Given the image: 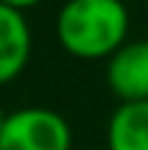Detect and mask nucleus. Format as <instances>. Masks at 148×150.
<instances>
[{
  "instance_id": "3",
  "label": "nucleus",
  "mask_w": 148,
  "mask_h": 150,
  "mask_svg": "<svg viewBox=\"0 0 148 150\" xmlns=\"http://www.w3.org/2000/svg\"><path fill=\"white\" fill-rule=\"evenodd\" d=\"M106 81L120 103L148 100V39L123 45L106 64Z\"/></svg>"
},
{
  "instance_id": "5",
  "label": "nucleus",
  "mask_w": 148,
  "mask_h": 150,
  "mask_svg": "<svg viewBox=\"0 0 148 150\" xmlns=\"http://www.w3.org/2000/svg\"><path fill=\"white\" fill-rule=\"evenodd\" d=\"M109 150H148V100L120 103L106 128Z\"/></svg>"
},
{
  "instance_id": "2",
  "label": "nucleus",
  "mask_w": 148,
  "mask_h": 150,
  "mask_svg": "<svg viewBox=\"0 0 148 150\" xmlns=\"http://www.w3.org/2000/svg\"><path fill=\"white\" fill-rule=\"evenodd\" d=\"M70 122L53 108H17L6 114L0 128V150H70Z\"/></svg>"
},
{
  "instance_id": "6",
  "label": "nucleus",
  "mask_w": 148,
  "mask_h": 150,
  "mask_svg": "<svg viewBox=\"0 0 148 150\" xmlns=\"http://www.w3.org/2000/svg\"><path fill=\"white\" fill-rule=\"evenodd\" d=\"M3 6H11V8H17V11H25V8H31V6H36L39 0H0Z\"/></svg>"
},
{
  "instance_id": "4",
  "label": "nucleus",
  "mask_w": 148,
  "mask_h": 150,
  "mask_svg": "<svg viewBox=\"0 0 148 150\" xmlns=\"http://www.w3.org/2000/svg\"><path fill=\"white\" fill-rule=\"evenodd\" d=\"M31 28L22 11L0 3V86L14 81L31 59Z\"/></svg>"
},
{
  "instance_id": "7",
  "label": "nucleus",
  "mask_w": 148,
  "mask_h": 150,
  "mask_svg": "<svg viewBox=\"0 0 148 150\" xmlns=\"http://www.w3.org/2000/svg\"><path fill=\"white\" fill-rule=\"evenodd\" d=\"M3 122H6V111L0 108V128H3Z\"/></svg>"
},
{
  "instance_id": "1",
  "label": "nucleus",
  "mask_w": 148,
  "mask_h": 150,
  "mask_svg": "<svg viewBox=\"0 0 148 150\" xmlns=\"http://www.w3.org/2000/svg\"><path fill=\"white\" fill-rule=\"evenodd\" d=\"M56 36L76 59H112L126 45L129 8L123 0H67L56 14Z\"/></svg>"
}]
</instances>
